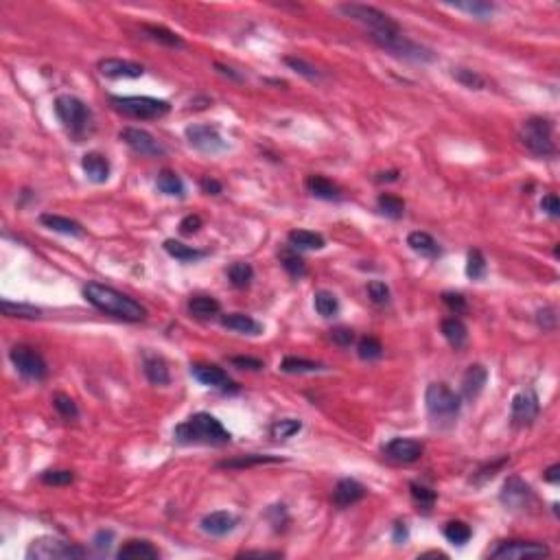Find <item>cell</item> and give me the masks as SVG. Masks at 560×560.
Listing matches in <instances>:
<instances>
[{"instance_id":"obj_61","label":"cell","mask_w":560,"mask_h":560,"mask_svg":"<svg viewBox=\"0 0 560 560\" xmlns=\"http://www.w3.org/2000/svg\"><path fill=\"white\" fill-rule=\"evenodd\" d=\"M239 556H263V558H278L280 554L278 552H243V554H239Z\"/></svg>"},{"instance_id":"obj_52","label":"cell","mask_w":560,"mask_h":560,"mask_svg":"<svg viewBox=\"0 0 560 560\" xmlns=\"http://www.w3.org/2000/svg\"><path fill=\"white\" fill-rule=\"evenodd\" d=\"M442 300H444V304L449 306V309H451L455 315H460V313H464V311H466V300H464V296H462V293H444Z\"/></svg>"},{"instance_id":"obj_40","label":"cell","mask_w":560,"mask_h":560,"mask_svg":"<svg viewBox=\"0 0 560 560\" xmlns=\"http://www.w3.org/2000/svg\"><path fill=\"white\" fill-rule=\"evenodd\" d=\"M449 7H453L457 11H464V13H469V16L478 18V20H488L495 13L493 3H480V0H475V3H453Z\"/></svg>"},{"instance_id":"obj_10","label":"cell","mask_w":560,"mask_h":560,"mask_svg":"<svg viewBox=\"0 0 560 560\" xmlns=\"http://www.w3.org/2000/svg\"><path fill=\"white\" fill-rule=\"evenodd\" d=\"M186 140L191 147L202 153H219L228 149V143L213 125H191V128H186Z\"/></svg>"},{"instance_id":"obj_19","label":"cell","mask_w":560,"mask_h":560,"mask_svg":"<svg viewBox=\"0 0 560 560\" xmlns=\"http://www.w3.org/2000/svg\"><path fill=\"white\" fill-rule=\"evenodd\" d=\"M366 497V488H363L357 480H340L338 486L333 490V501L338 508H348V506H355L357 501H361Z\"/></svg>"},{"instance_id":"obj_30","label":"cell","mask_w":560,"mask_h":560,"mask_svg":"<svg viewBox=\"0 0 560 560\" xmlns=\"http://www.w3.org/2000/svg\"><path fill=\"white\" fill-rule=\"evenodd\" d=\"M164 250H166V254H171L173 259H177L182 263L200 261V259L206 256V252L193 247V245H186V243H182V241H175V239H166L164 241Z\"/></svg>"},{"instance_id":"obj_14","label":"cell","mask_w":560,"mask_h":560,"mask_svg":"<svg viewBox=\"0 0 560 560\" xmlns=\"http://www.w3.org/2000/svg\"><path fill=\"white\" fill-rule=\"evenodd\" d=\"M425 446L423 442L412 440V438H394L385 444V457L392 462H399V464H412V462L423 457Z\"/></svg>"},{"instance_id":"obj_16","label":"cell","mask_w":560,"mask_h":560,"mask_svg":"<svg viewBox=\"0 0 560 560\" xmlns=\"http://www.w3.org/2000/svg\"><path fill=\"white\" fill-rule=\"evenodd\" d=\"M99 73L107 79H138L145 75V68L136 62L110 58L99 62Z\"/></svg>"},{"instance_id":"obj_47","label":"cell","mask_w":560,"mask_h":560,"mask_svg":"<svg viewBox=\"0 0 560 560\" xmlns=\"http://www.w3.org/2000/svg\"><path fill=\"white\" fill-rule=\"evenodd\" d=\"M410 488H412V497H414V501L418 503L420 508L429 510V508L433 506V503H436V493H433L431 488H427V486H423V484H412Z\"/></svg>"},{"instance_id":"obj_3","label":"cell","mask_w":560,"mask_h":560,"mask_svg":"<svg viewBox=\"0 0 560 560\" xmlns=\"http://www.w3.org/2000/svg\"><path fill=\"white\" fill-rule=\"evenodd\" d=\"M340 13H344L346 18L355 20L359 24H363L368 29L370 37L376 42V44H383V42L392 40L401 35V26L396 20H392L385 11L376 9V7H370V5H361V3H346V5H340L338 7Z\"/></svg>"},{"instance_id":"obj_13","label":"cell","mask_w":560,"mask_h":560,"mask_svg":"<svg viewBox=\"0 0 560 560\" xmlns=\"http://www.w3.org/2000/svg\"><path fill=\"white\" fill-rule=\"evenodd\" d=\"M501 501L510 510H527L534 506V493H532V488L521 478H510L503 484Z\"/></svg>"},{"instance_id":"obj_22","label":"cell","mask_w":560,"mask_h":560,"mask_svg":"<svg viewBox=\"0 0 560 560\" xmlns=\"http://www.w3.org/2000/svg\"><path fill=\"white\" fill-rule=\"evenodd\" d=\"M143 370H145V376L149 379V383H153V385H169V381H171L169 366H166V361L158 355H145Z\"/></svg>"},{"instance_id":"obj_49","label":"cell","mask_w":560,"mask_h":560,"mask_svg":"<svg viewBox=\"0 0 560 560\" xmlns=\"http://www.w3.org/2000/svg\"><path fill=\"white\" fill-rule=\"evenodd\" d=\"M285 64H287L289 68L296 70L298 75L306 77V79H320V77H322V75L317 73V68L311 66L309 62H304L302 58H285Z\"/></svg>"},{"instance_id":"obj_17","label":"cell","mask_w":560,"mask_h":560,"mask_svg":"<svg viewBox=\"0 0 560 560\" xmlns=\"http://www.w3.org/2000/svg\"><path fill=\"white\" fill-rule=\"evenodd\" d=\"M191 374L198 379L202 385L208 387H219V390H234V383L230 381V376L223 372V368L213 366V363H195L191 368Z\"/></svg>"},{"instance_id":"obj_54","label":"cell","mask_w":560,"mask_h":560,"mask_svg":"<svg viewBox=\"0 0 560 560\" xmlns=\"http://www.w3.org/2000/svg\"><path fill=\"white\" fill-rule=\"evenodd\" d=\"M202 217L200 215H189V217H184L180 221V232L182 234H195L198 232L200 228H202Z\"/></svg>"},{"instance_id":"obj_35","label":"cell","mask_w":560,"mask_h":560,"mask_svg":"<svg viewBox=\"0 0 560 560\" xmlns=\"http://www.w3.org/2000/svg\"><path fill=\"white\" fill-rule=\"evenodd\" d=\"M280 370L287 374H309V372L322 370V363L304 359V357H285L283 363H280Z\"/></svg>"},{"instance_id":"obj_15","label":"cell","mask_w":560,"mask_h":560,"mask_svg":"<svg viewBox=\"0 0 560 560\" xmlns=\"http://www.w3.org/2000/svg\"><path fill=\"white\" fill-rule=\"evenodd\" d=\"M121 138L128 143L136 153L140 156H162L164 153V147L158 143L156 138H153L149 132L145 130H138V128H125L121 132Z\"/></svg>"},{"instance_id":"obj_56","label":"cell","mask_w":560,"mask_h":560,"mask_svg":"<svg viewBox=\"0 0 560 560\" xmlns=\"http://www.w3.org/2000/svg\"><path fill=\"white\" fill-rule=\"evenodd\" d=\"M230 363L236 368H243V370H261L263 368V361L254 359V357H232Z\"/></svg>"},{"instance_id":"obj_28","label":"cell","mask_w":560,"mask_h":560,"mask_svg":"<svg viewBox=\"0 0 560 560\" xmlns=\"http://www.w3.org/2000/svg\"><path fill=\"white\" fill-rule=\"evenodd\" d=\"M289 243L296 250H322L326 245L324 236L317 234V232H311V230H291Z\"/></svg>"},{"instance_id":"obj_6","label":"cell","mask_w":560,"mask_h":560,"mask_svg":"<svg viewBox=\"0 0 560 560\" xmlns=\"http://www.w3.org/2000/svg\"><path fill=\"white\" fill-rule=\"evenodd\" d=\"M55 114H58L62 125L75 138L86 134L92 121L90 107L73 94H60L58 99H55Z\"/></svg>"},{"instance_id":"obj_46","label":"cell","mask_w":560,"mask_h":560,"mask_svg":"<svg viewBox=\"0 0 560 560\" xmlns=\"http://www.w3.org/2000/svg\"><path fill=\"white\" fill-rule=\"evenodd\" d=\"M466 276L473 280H480L486 276V259L480 250L469 252V263H466Z\"/></svg>"},{"instance_id":"obj_51","label":"cell","mask_w":560,"mask_h":560,"mask_svg":"<svg viewBox=\"0 0 560 560\" xmlns=\"http://www.w3.org/2000/svg\"><path fill=\"white\" fill-rule=\"evenodd\" d=\"M368 296L374 304H387L390 302V287L383 283V280H370Z\"/></svg>"},{"instance_id":"obj_25","label":"cell","mask_w":560,"mask_h":560,"mask_svg":"<svg viewBox=\"0 0 560 560\" xmlns=\"http://www.w3.org/2000/svg\"><path fill=\"white\" fill-rule=\"evenodd\" d=\"M408 245L416 252V254L425 256V259H438L440 256V245L427 232H412L408 236Z\"/></svg>"},{"instance_id":"obj_43","label":"cell","mask_w":560,"mask_h":560,"mask_svg":"<svg viewBox=\"0 0 560 560\" xmlns=\"http://www.w3.org/2000/svg\"><path fill=\"white\" fill-rule=\"evenodd\" d=\"M357 353H359V357L363 361H376V359H381V355H383V346L376 338H370V335H368V338L359 340Z\"/></svg>"},{"instance_id":"obj_62","label":"cell","mask_w":560,"mask_h":560,"mask_svg":"<svg viewBox=\"0 0 560 560\" xmlns=\"http://www.w3.org/2000/svg\"><path fill=\"white\" fill-rule=\"evenodd\" d=\"M376 180H379V182H394V180H399V173H396V171H392V173H381Z\"/></svg>"},{"instance_id":"obj_23","label":"cell","mask_w":560,"mask_h":560,"mask_svg":"<svg viewBox=\"0 0 560 560\" xmlns=\"http://www.w3.org/2000/svg\"><path fill=\"white\" fill-rule=\"evenodd\" d=\"M306 189H309V193L317 200L333 202V200L342 198V189L338 184H333L331 180L322 177V175H309V177H306Z\"/></svg>"},{"instance_id":"obj_24","label":"cell","mask_w":560,"mask_h":560,"mask_svg":"<svg viewBox=\"0 0 560 560\" xmlns=\"http://www.w3.org/2000/svg\"><path fill=\"white\" fill-rule=\"evenodd\" d=\"M221 324L234 331V333H243V335H259L263 333V324L256 322L252 315H245V313H230L221 320Z\"/></svg>"},{"instance_id":"obj_44","label":"cell","mask_w":560,"mask_h":560,"mask_svg":"<svg viewBox=\"0 0 560 560\" xmlns=\"http://www.w3.org/2000/svg\"><path fill=\"white\" fill-rule=\"evenodd\" d=\"M453 77L471 90H482L486 86V81L480 73H475L471 68H453Z\"/></svg>"},{"instance_id":"obj_11","label":"cell","mask_w":560,"mask_h":560,"mask_svg":"<svg viewBox=\"0 0 560 560\" xmlns=\"http://www.w3.org/2000/svg\"><path fill=\"white\" fill-rule=\"evenodd\" d=\"M541 412V403L534 390H521L519 394H514L512 399V423L516 427H527L539 418Z\"/></svg>"},{"instance_id":"obj_48","label":"cell","mask_w":560,"mask_h":560,"mask_svg":"<svg viewBox=\"0 0 560 560\" xmlns=\"http://www.w3.org/2000/svg\"><path fill=\"white\" fill-rule=\"evenodd\" d=\"M40 480L49 486H68L75 482V473L73 471H46L42 473Z\"/></svg>"},{"instance_id":"obj_33","label":"cell","mask_w":560,"mask_h":560,"mask_svg":"<svg viewBox=\"0 0 560 560\" xmlns=\"http://www.w3.org/2000/svg\"><path fill=\"white\" fill-rule=\"evenodd\" d=\"M228 278L236 289H245L254 280V268L245 261H236L228 268Z\"/></svg>"},{"instance_id":"obj_27","label":"cell","mask_w":560,"mask_h":560,"mask_svg":"<svg viewBox=\"0 0 560 560\" xmlns=\"http://www.w3.org/2000/svg\"><path fill=\"white\" fill-rule=\"evenodd\" d=\"M442 335L444 340L449 342L455 350L462 348L469 340V331H466V324L462 322L460 317H446L442 322Z\"/></svg>"},{"instance_id":"obj_36","label":"cell","mask_w":560,"mask_h":560,"mask_svg":"<svg viewBox=\"0 0 560 560\" xmlns=\"http://www.w3.org/2000/svg\"><path fill=\"white\" fill-rule=\"evenodd\" d=\"M313 304H315V311L322 317H333V315H338V311H340L338 296H335L333 291H326V289H322V291L315 293V296H313Z\"/></svg>"},{"instance_id":"obj_32","label":"cell","mask_w":560,"mask_h":560,"mask_svg":"<svg viewBox=\"0 0 560 560\" xmlns=\"http://www.w3.org/2000/svg\"><path fill=\"white\" fill-rule=\"evenodd\" d=\"M160 552L149 541H128L119 550V558H158Z\"/></svg>"},{"instance_id":"obj_7","label":"cell","mask_w":560,"mask_h":560,"mask_svg":"<svg viewBox=\"0 0 560 560\" xmlns=\"http://www.w3.org/2000/svg\"><path fill=\"white\" fill-rule=\"evenodd\" d=\"M110 103L114 105L116 112L132 119L151 121L162 119L171 112V103L162 99H153V96H112Z\"/></svg>"},{"instance_id":"obj_60","label":"cell","mask_w":560,"mask_h":560,"mask_svg":"<svg viewBox=\"0 0 560 560\" xmlns=\"http://www.w3.org/2000/svg\"><path fill=\"white\" fill-rule=\"evenodd\" d=\"M543 478H545V482H550V484H558V480H560V466L558 464L550 466L548 473H545Z\"/></svg>"},{"instance_id":"obj_2","label":"cell","mask_w":560,"mask_h":560,"mask_svg":"<svg viewBox=\"0 0 560 560\" xmlns=\"http://www.w3.org/2000/svg\"><path fill=\"white\" fill-rule=\"evenodd\" d=\"M173 436L180 444H208L221 446L230 442V431L221 425V420L210 416L206 412L193 414L189 420L175 427Z\"/></svg>"},{"instance_id":"obj_29","label":"cell","mask_w":560,"mask_h":560,"mask_svg":"<svg viewBox=\"0 0 560 560\" xmlns=\"http://www.w3.org/2000/svg\"><path fill=\"white\" fill-rule=\"evenodd\" d=\"M189 311L195 317L208 320V317H215L221 311V304L213 296H195L189 300Z\"/></svg>"},{"instance_id":"obj_45","label":"cell","mask_w":560,"mask_h":560,"mask_svg":"<svg viewBox=\"0 0 560 560\" xmlns=\"http://www.w3.org/2000/svg\"><path fill=\"white\" fill-rule=\"evenodd\" d=\"M53 408L58 410V414L66 420H75L79 418V408H77V403L66 396V394H55L53 396Z\"/></svg>"},{"instance_id":"obj_12","label":"cell","mask_w":560,"mask_h":560,"mask_svg":"<svg viewBox=\"0 0 560 560\" xmlns=\"http://www.w3.org/2000/svg\"><path fill=\"white\" fill-rule=\"evenodd\" d=\"M539 556H550V548L543 543H530V541H506L497 550L490 552V558H503V560L539 558Z\"/></svg>"},{"instance_id":"obj_38","label":"cell","mask_w":560,"mask_h":560,"mask_svg":"<svg viewBox=\"0 0 560 560\" xmlns=\"http://www.w3.org/2000/svg\"><path fill=\"white\" fill-rule=\"evenodd\" d=\"M300 431H302V423L296 418H280L270 427L272 438H276V440H289Z\"/></svg>"},{"instance_id":"obj_20","label":"cell","mask_w":560,"mask_h":560,"mask_svg":"<svg viewBox=\"0 0 560 560\" xmlns=\"http://www.w3.org/2000/svg\"><path fill=\"white\" fill-rule=\"evenodd\" d=\"M81 166H83V173H86V177L96 182V184H103V182H107V177H110V162L99 151L86 153L83 160H81Z\"/></svg>"},{"instance_id":"obj_58","label":"cell","mask_w":560,"mask_h":560,"mask_svg":"<svg viewBox=\"0 0 560 560\" xmlns=\"http://www.w3.org/2000/svg\"><path fill=\"white\" fill-rule=\"evenodd\" d=\"M202 189L208 193V195H219L221 193V182L213 180V177H204L202 180Z\"/></svg>"},{"instance_id":"obj_42","label":"cell","mask_w":560,"mask_h":560,"mask_svg":"<svg viewBox=\"0 0 560 560\" xmlns=\"http://www.w3.org/2000/svg\"><path fill=\"white\" fill-rule=\"evenodd\" d=\"M0 306H3V313L9 315V317H40L42 311L37 309V306L33 304H24V302H11V300H3L0 302Z\"/></svg>"},{"instance_id":"obj_59","label":"cell","mask_w":560,"mask_h":560,"mask_svg":"<svg viewBox=\"0 0 560 560\" xmlns=\"http://www.w3.org/2000/svg\"><path fill=\"white\" fill-rule=\"evenodd\" d=\"M408 536H410V532H408V525H405V523H401V521H399V523L394 525V534H392V539H394V543H399V545H401V543H405V541H408Z\"/></svg>"},{"instance_id":"obj_57","label":"cell","mask_w":560,"mask_h":560,"mask_svg":"<svg viewBox=\"0 0 560 560\" xmlns=\"http://www.w3.org/2000/svg\"><path fill=\"white\" fill-rule=\"evenodd\" d=\"M112 539H114V532H112V530H101V532H96V536H94V548H96V550H110Z\"/></svg>"},{"instance_id":"obj_39","label":"cell","mask_w":560,"mask_h":560,"mask_svg":"<svg viewBox=\"0 0 560 560\" xmlns=\"http://www.w3.org/2000/svg\"><path fill=\"white\" fill-rule=\"evenodd\" d=\"M473 536V530L464 521H449L444 525V539L453 545H464Z\"/></svg>"},{"instance_id":"obj_9","label":"cell","mask_w":560,"mask_h":560,"mask_svg":"<svg viewBox=\"0 0 560 560\" xmlns=\"http://www.w3.org/2000/svg\"><path fill=\"white\" fill-rule=\"evenodd\" d=\"M9 359L11 363L16 366V370L26 376V379H31V381H42V379H46V374H49V366H46V361L44 357H42L35 348L31 346H13L9 350Z\"/></svg>"},{"instance_id":"obj_18","label":"cell","mask_w":560,"mask_h":560,"mask_svg":"<svg viewBox=\"0 0 560 560\" xmlns=\"http://www.w3.org/2000/svg\"><path fill=\"white\" fill-rule=\"evenodd\" d=\"M239 525V516L228 512V510H217L210 512L202 519V530L210 536H226L230 532Z\"/></svg>"},{"instance_id":"obj_55","label":"cell","mask_w":560,"mask_h":560,"mask_svg":"<svg viewBox=\"0 0 560 560\" xmlns=\"http://www.w3.org/2000/svg\"><path fill=\"white\" fill-rule=\"evenodd\" d=\"M541 208H543L550 217L556 219V217L560 215V202H558V198H556V193H548V195H545V198L541 200Z\"/></svg>"},{"instance_id":"obj_53","label":"cell","mask_w":560,"mask_h":560,"mask_svg":"<svg viewBox=\"0 0 560 560\" xmlns=\"http://www.w3.org/2000/svg\"><path fill=\"white\" fill-rule=\"evenodd\" d=\"M331 340L338 346H350L355 342V333L350 329H346V326H338V329L331 331Z\"/></svg>"},{"instance_id":"obj_50","label":"cell","mask_w":560,"mask_h":560,"mask_svg":"<svg viewBox=\"0 0 560 560\" xmlns=\"http://www.w3.org/2000/svg\"><path fill=\"white\" fill-rule=\"evenodd\" d=\"M280 259H283V268L289 272V276L302 278L306 274V265H304V261L298 254H289V252H285V254L280 256Z\"/></svg>"},{"instance_id":"obj_1","label":"cell","mask_w":560,"mask_h":560,"mask_svg":"<svg viewBox=\"0 0 560 560\" xmlns=\"http://www.w3.org/2000/svg\"><path fill=\"white\" fill-rule=\"evenodd\" d=\"M83 296L86 300L96 306L99 311L121 317L125 322H140L147 317V309L140 302H136L134 298L125 296V293L112 289L107 285L101 283H88L86 289H83Z\"/></svg>"},{"instance_id":"obj_34","label":"cell","mask_w":560,"mask_h":560,"mask_svg":"<svg viewBox=\"0 0 560 560\" xmlns=\"http://www.w3.org/2000/svg\"><path fill=\"white\" fill-rule=\"evenodd\" d=\"M143 29H145V33H147L151 40L160 42V44H164V46H171V49H184V40H182L177 33L169 31V29H166V26L145 24Z\"/></svg>"},{"instance_id":"obj_4","label":"cell","mask_w":560,"mask_h":560,"mask_svg":"<svg viewBox=\"0 0 560 560\" xmlns=\"http://www.w3.org/2000/svg\"><path fill=\"white\" fill-rule=\"evenodd\" d=\"M425 405L431 423L440 429H449L460 416L462 401L444 383H431L425 392Z\"/></svg>"},{"instance_id":"obj_5","label":"cell","mask_w":560,"mask_h":560,"mask_svg":"<svg viewBox=\"0 0 560 560\" xmlns=\"http://www.w3.org/2000/svg\"><path fill=\"white\" fill-rule=\"evenodd\" d=\"M519 140L530 153H534L539 158H550L556 153L554 125L548 119H541V116L527 119L519 130Z\"/></svg>"},{"instance_id":"obj_8","label":"cell","mask_w":560,"mask_h":560,"mask_svg":"<svg viewBox=\"0 0 560 560\" xmlns=\"http://www.w3.org/2000/svg\"><path fill=\"white\" fill-rule=\"evenodd\" d=\"M88 550H83L81 545L68 543L55 536H42L35 539L29 550H26V558L29 560H73V558H86Z\"/></svg>"},{"instance_id":"obj_41","label":"cell","mask_w":560,"mask_h":560,"mask_svg":"<svg viewBox=\"0 0 560 560\" xmlns=\"http://www.w3.org/2000/svg\"><path fill=\"white\" fill-rule=\"evenodd\" d=\"M376 204H379L381 213L385 217H390V219H401L403 213H405V202L401 198H396V195L383 193V195H379V202H376Z\"/></svg>"},{"instance_id":"obj_37","label":"cell","mask_w":560,"mask_h":560,"mask_svg":"<svg viewBox=\"0 0 560 560\" xmlns=\"http://www.w3.org/2000/svg\"><path fill=\"white\" fill-rule=\"evenodd\" d=\"M274 462H283L280 457H272V455H259V453H252V455H241V457H234V460H226L221 462V469H250V466H256V464H274Z\"/></svg>"},{"instance_id":"obj_21","label":"cell","mask_w":560,"mask_h":560,"mask_svg":"<svg viewBox=\"0 0 560 560\" xmlns=\"http://www.w3.org/2000/svg\"><path fill=\"white\" fill-rule=\"evenodd\" d=\"M486 381H488V370L484 366H480V363H475V366H471L464 372V379H462V394H464L466 401H475L482 394Z\"/></svg>"},{"instance_id":"obj_26","label":"cell","mask_w":560,"mask_h":560,"mask_svg":"<svg viewBox=\"0 0 560 560\" xmlns=\"http://www.w3.org/2000/svg\"><path fill=\"white\" fill-rule=\"evenodd\" d=\"M40 221H42V226H46L49 230L62 232L68 236H83V232H86L81 223H77L75 219L62 217V215H42Z\"/></svg>"},{"instance_id":"obj_31","label":"cell","mask_w":560,"mask_h":560,"mask_svg":"<svg viewBox=\"0 0 560 560\" xmlns=\"http://www.w3.org/2000/svg\"><path fill=\"white\" fill-rule=\"evenodd\" d=\"M156 186L160 193L164 195H169V198H182L184 195V182H182V177L169 169H164L158 173V180H156Z\"/></svg>"}]
</instances>
